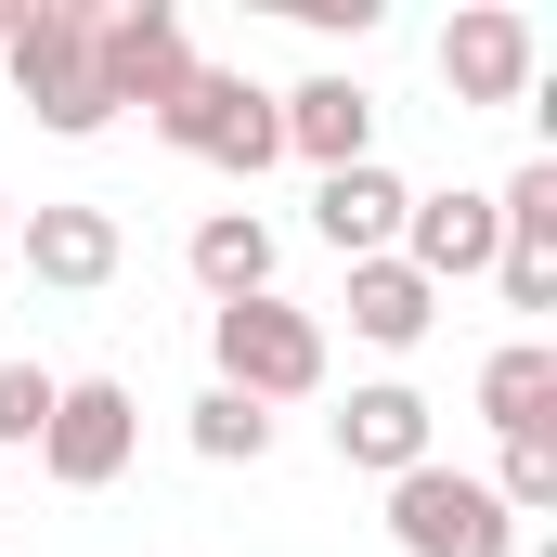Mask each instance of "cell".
<instances>
[{
    "label": "cell",
    "instance_id": "cell-1",
    "mask_svg": "<svg viewBox=\"0 0 557 557\" xmlns=\"http://www.w3.org/2000/svg\"><path fill=\"white\" fill-rule=\"evenodd\" d=\"M0 65H13L26 117L52 143H91L117 117V91H104V13H91V0H26L13 39H0Z\"/></svg>",
    "mask_w": 557,
    "mask_h": 557
},
{
    "label": "cell",
    "instance_id": "cell-2",
    "mask_svg": "<svg viewBox=\"0 0 557 557\" xmlns=\"http://www.w3.org/2000/svg\"><path fill=\"white\" fill-rule=\"evenodd\" d=\"M208 363H221V389L234 403H311L324 389V324L298 311V298H221L208 311Z\"/></svg>",
    "mask_w": 557,
    "mask_h": 557
},
{
    "label": "cell",
    "instance_id": "cell-3",
    "mask_svg": "<svg viewBox=\"0 0 557 557\" xmlns=\"http://www.w3.org/2000/svg\"><path fill=\"white\" fill-rule=\"evenodd\" d=\"M389 545L403 557H519V519L493 506V480H467V467H403L389 480Z\"/></svg>",
    "mask_w": 557,
    "mask_h": 557
},
{
    "label": "cell",
    "instance_id": "cell-4",
    "mask_svg": "<svg viewBox=\"0 0 557 557\" xmlns=\"http://www.w3.org/2000/svg\"><path fill=\"white\" fill-rule=\"evenodd\" d=\"M156 131L182 143V156H208V169H234V182H260V169L285 156L273 91H260V78H234V65H195V78L156 104Z\"/></svg>",
    "mask_w": 557,
    "mask_h": 557
},
{
    "label": "cell",
    "instance_id": "cell-5",
    "mask_svg": "<svg viewBox=\"0 0 557 557\" xmlns=\"http://www.w3.org/2000/svg\"><path fill=\"white\" fill-rule=\"evenodd\" d=\"M131 441H143V416H131L117 376H65V389H52V428H39V467H52L65 493H104V480L131 467Z\"/></svg>",
    "mask_w": 557,
    "mask_h": 557
},
{
    "label": "cell",
    "instance_id": "cell-6",
    "mask_svg": "<svg viewBox=\"0 0 557 557\" xmlns=\"http://www.w3.org/2000/svg\"><path fill=\"white\" fill-rule=\"evenodd\" d=\"M532 65H545V39H532V13H506V0H480V13L441 26V78H454V104H519Z\"/></svg>",
    "mask_w": 557,
    "mask_h": 557
},
{
    "label": "cell",
    "instance_id": "cell-7",
    "mask_svg": "<svg viewBox=\"0 0 557 557\" xmlns=\"http://www.w3.org/2000/svg\"><path fill=\"white\" fill-rule=\"evenodd\" d=\"M13 260L52 285V298H91V285H117L131 234H117V208H26L13 221Z\"/></svg>",
    "mask_w": 557,
    "mask_h": 557
},
{
    "label": "cell",
    "instance_id": "cell-8",
    "mask_svg": "<svg viewBox=\"0 0 557 557\" xmlns=\"http://www.w3.org/2000/svg\"><path fill=\"white\" fill-rule=\"evenodd\" d=\"M389 260L428 273V285H467V273H493V260H506V221H493V195H467V182H454V195H416V208H403V247H389Z\"/></svg>",
    "mask_w": 557,
    "mask_h": 557
},
{
    "label": "cell",
    "instance_id": "cell-9",
    "mask_svg": "<svg viewBox=\"0 0 557 557\" xmlns=\"http://www.w3.org/2000/svg\"><path fill=\"white\" fill-rule=\"evenodd\" d=\"M428 454H441L428 389L376 376V389H350V403H337V467H363V480H403V467H428Z\"/></svg>",
    "mask_w": 557,
    "mask_h": 557
},
{
    "label": "cell",
    "instance_id": "cell-10",
    "mask_svg": "<svg viewBox=\"0 0 557 557\" xmlns=\"http://www.w3.org/2000/svg\"><path fill=\"white\" fill-rule=\"evenodd\" d=\"M273 131H285V156H311V169H363V156H376V91L324 65V78L273 91Z\"/></svg>",
    "mask_w": 557,
    "mask_h": 557
},
{
    "label": "cell",
    "instance_id": "cell-11",
    "mask_svg": "<svg viewBox=\"0 0 557 557\" xmlns=\"http://www.w3.org/2000/svg\"><path fill=\"white\" fill-rule=\"evenodd\" d=\"M182 78H195V39H182V13H169V0L104 13V91H117V104H143V117H156Z\"/></svg>",
    "mask_w": 557,
    "mask_h": 557
},
{
    "label": "cell",
    "instance_id": "cell-12",
    "mask_svg": "<svg viewBox=\"0 0 557 557\" xmlns=\"http://www.w3.org/2000/svg\"><path fill=\"white\" fill-rule=\"evenodd\" d=\"M403 208H416V182L363 156V169H324V195H311V234H324L337 260H389V247H403Z\"/></svg>",
    "mask_w": 557,
    "mask_h": 557
},
{
    "label": "cell",
    "instance_id": "cell-13",
    "mask_svg": "<svg viewBox=\"0 0 557 557\" xmlns=\"http://www.w3.org/2000/svg\"><path fill=\"white\" fill-rule=\"evenodd\" d=\"M182 273L208 285V311H221V298H273V221H260V208H208V221L182 234Z\"/></svg>",
    "mask_w": 557,
    "mask_h": 557
},
{
    "label": "cell",
    "instance_id": "cell-14",
    "mask_svg": "<svg viewBox=\"0 0 557 557\" xmlns=\"http://www.w3.org/2000/svg\"><path fill=\"white\" fill-rule=\"evenodd\" d=\"M480 428H493V441H545L557 428V350L545 337H506V350L480 363Z\"/></svg>",
    "mask_w": 557,
    "mask_h": 557
},
{
    "label": "cell",
    "instance_id": "cell-15",
    "mask_svg": "<svg viewBox=\"0 0 557 557\" xmlns=\"http://www.w3.org/2000/svg\"><path fill=\"white\" fill-rule=\"evenodd\" d=\"M428 324H441V285L403 273V260H350V337L363 350H416Z\"/></svg>",
    "mask_w": 557,
    "mask_h": 557
},
{
    "label": "cell",
    "instance_id": "cell-16",
    "mask_svg": "<svg viewBox=\"0 0 557 557\" xmlns=\"http://www.w3.org/2000/svg\"><path fill=\"white\" fill-rule=\"evenodd\" d=\"M195 454H208V467H260V454H273V416L234 403V389H208V403H195Z\"/></svg>",
    "mask_w": 557,
    "mask_h": 557
},
{
    "label": "cell",
    "instance_id": "cell-17",
    "mask_svg": "<svg viewBox=\"0 0 557 557\" xmlns=\"http://www.w3.org/2000/svg\"><path fill=\"white\" fill-rule=\"evenodd\" d=\"M493 506H506V519H557V428H545V441H506Z\"/></svg>",
    "mask_w": 557,
    "mask_h": 557
},
{
    "label": "cell",
    "instance_id": "cell-18",
    "mask_svg": "<svg viewBox=\"0 0 557 557\" xmlns=\"http://www.w3.org/2000/svg\"><path fill=\"white\" fill-rule=\"evenodd\" d=\"M52 389H65V376H39V363H0V454H39Z\"/></svg>",
    "mask_w": 557,
    "mask_h": 557
},
{
    "label": "cell",
    "instance_id": "cell-19",
    "mask_svg": "<svg viewBox=\"0 0 557 557\" xmlns=\"http://www.w3.org/2000/svg\"><path fill=\"white\" fill-rule=\"evenodd\" d=\"M493 285H506V311H557V247H506Z\"/></svg>",
    "mask_w": 557,
    "mask_h": 557
},
{
    "label": "cell",
    "instance_id": "cell-20",
    "mask_svg": "<svg viewBox=\"0 0 557 557\" xmlns=\"http://www.w3.org/2000/svg\"><path fill=\"white\" fill-rule=\"evenodd\" d=\"M285 13H298V26H324V39H363V26H376V0H285Z\"/></svg>",
    "mask_w": 557,
    "mask_h": 557
},
{
    "label": "cell",
    "instance_id": "cell-21",
    "mask_svg": "<svg viewBox=\"0 0 557 557\" xmlns=\"http://www.w3.org/2000/svg\"><path fill=\"white\" fill-rule=\"evenodd\" d=\"M13 13H26V0H0V39H13Z\"/></svg>",
    "mask_w": 557,
    "mask_h": 557
},
{
    "label": "cell",
    "instance_id": "cell-22",
    "mask_svg": "<svg viewBox=\"0 0 557 557\" xmlns=\"http://www.w3.org/2000/svg\"><path fill=\"white\" fill-rule=\"evenodd\" d=\"M0 247H13V195H0Z\"/></svg>",
    "mask_w": 557,
    "mask_h": 557
}]
</instances>
